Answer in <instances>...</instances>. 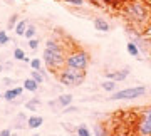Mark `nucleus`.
<instances>
[{
    "label": "nucleus",
    "mask_w": 151,
    "mask_h": 136,
    "mask_svg": "<svg viewBox=\"0 0 151 136\" xmlns=\"http://www.w3.org/2000/svg\"><path fill=\"white\" fill-rule=\"evenodd\" d=\"M134 136H136V135H134Z\"/></svg>",
    "instance_id": "nucleus-35"
},
{
    "label": "nucleus",
    "mask_w": 151,
    "mask_h": 136,
    "mask_svg": "<svg viewBox=\"0 0 151 136\" xmlns=\"http://www.w3.org/2000/svg\"><path fill=\"white\" fill-rule=\"evenodd\" d=\"M30 67H32L34 71H40V69L44 67V60L39 59V57H35V59L30 60Z\"/></svg>",
    "instance_id": "nucleus-21"
},
{
    "label": "nucleus",
    "mask_w": 151,
    "mask_h": 136,
    "mask_svg": "<svg viewBox=\"0 0 151 136\" xmlns=\"http://www.w3.org/2000/svg\"><path fill=\"white\" fill-rule=\"evenodd\" d=\"M72 103V94H59L57 99H55V104L59 106V108H67L69 104Z\"/></svg>",
    "instance_id": "nucleus-11"
},
{
    "label": "nucleus",
    "mask_w": 151,
    "mask_h": 136,
    "mask_svg": "<svg viewBox=\"0 0 151 136\" xmlns=\"http://www.w3.org/2000/svg\"><path fill=\"white\" fill-rule=\"evenodd\" d=\"M101 87H103L106 93H114V91H116V81H113V79H106V81L101 82Z\"/></svg>",
    "instance_id": "nucleus-15"
},
{
    "label": "nucleus",
    "mask_w": 151,
    "mask_h": 136,
    "mask_svg": "<svg viewBox=\"0 0 151 136\" xmlns=\"http://www.w3.org/2000/svg\"><path fill=\"white\" fill-rule=\"evenodd\" d=\"M65 4H69V5H74V7H82L84 5V0H64Z\"/></svg>",
    "instance_id": "nucleus-28"
},
{
    "label": "nucleus",
    "mask_w": 151,
    "mask_h": 136,
    "mask_svg": "<svg viewBox=\"0 0 151 136\" xmlns=\"http://www.w3.org/2000/svg\"><path fill=\"white\" fill-rule=\"evenodd\" d=\"M24 91H25V89H24V86H15V87L7 89V91L2 94V96H4V99H5V101H9V103H14L15 99H19L22 94H24Z\"/></svg>",
    "instance_id": "nucleus-8"
},
{
    "label": "nucleus",
    "mask_w": 151,
    "mask_h": 136,
    "mask_svg": "<svg viewBox=\"0 0 151 136\" xmlns=\"http://www.w3.org/2000/svg\"><path fill=\"white\" fill-rule=\"evenodd\" d=\"M145 86H134V87H126V89H121V91H114L111 93L109 99L111 101H131V99H138L141 96L146 94Z\"/></svg>",
    "instance_id": "nucleus-6"
},
{
    "label": "nucleus",
    "mask_w": 151,
    "mask_h": 136,
    "mask_svg": "<svg viewBox=\"0 0 151 136\" xmlns=\"http://www.w3.org/2000/svg\"><path fill=\"white\" fill-rule=\"evenodd\" d=\"M134 135L136 136H151V104L145 106L138 111L134 124Z\"/></svg>",
    "instance_id": "nucleus-5"
},
{
    "label": "nucleus",
    "mask_w": 151,
    "mask_h": 136,
    "mask_svg": "<svg viewBox=\"0 0 151 136\" xmlns=\"http://www.w3.org/2000/svg\"><path fill=\"white\" fill-rule=\"evenodd\" d=\"M19 20H20V19H19V14H12V15L9 17V24H7V29H9V30H14Z\"/></svg>",
    "instance_id": "nucleus-20"
},
{
    "label": "nucleus",
    "mask_w": 151,
    "mask_h": 136,
    "mask_svg": "<svg viewBox=\"0 0 151 136\" xmlns=\"http://www.w3.org/2000/svg\"><path fill=\"white\" fill-rule=\"evenodd\" d=\"M0 98H2V93H0Z\"/></svg>",
    "instance_id": "nucleus-34"
},
{
    "label": "nucleus",
    "mask_w": 151,
    "mask_h": 136,
    "mask_svg": "<svg viewBox=\"0 0 151 136\" xmlns=\"http://www.w3.org/2000/svg\"><path fill=\"white\" fill-rule=\"evenodd\" d=\"M9 40H10V37H9L7 30H0V45H5V44H9Z\"/></svg>",
    "instance_id": "nucleus-26"
},
{
    "label": "nucleus",
    "mask_w": 151,
    "mask_h": 136,
    "mask_svg": "<svg viewBox=\"0 0 151 136\" xmlns=\"http://www.w3.org/2000/svg\"><path fill=\"white\" fill-rule=\"evenodd\" d=\"M65 54H67V50H65V47L62 45V42H60L59 39L50 37L45 40L42 60L50 72L57 74L65 65Z\"/></svg>",
    "instance_id": "nucleus-1"
},
{
    "label": "nucleus",
    "mask_w": 151,
    "mask_h": 136,
    "mask_svg": "<svg viewBox=\"0 0 151 136\" xmlns=\"http://www.w3.org/2000/svg\"><path fill=\"white\" fill-rule=\"evenodd\" d=\"M17 119H20V121H17V123H15V128L22 130V128H25V126H27V124H24V123H22V121H27L25 113H19V114H17Z\"/></svg>",
    "instance_id": "nucleus-23"
},
{
    "label": "nucleus",
    "mask_w": 151,
    "mask_h": 136,
    "mask_svg": "<svg viewBox=\"0 0 151 136\" xmlns=\"http://www.w3.org/2000/svg\"><path fill=\"white\" fill-rule=\"evenodd\" d=\"M10 136H19V135H10Z\"/></svg>",
    "instance_id": "nucleus-33"
},
{
    "label": "nucleus",
    "mask_w": 151,
    "mask_h": 136,
    "mask_svg": "<svg viewBox=\"0 0 151 136\" xmlns=\"http://www.w3.org/2000/svg\"><path fill=\"white\" fill-rule=\"evenodd\" d=\"M30 77H32L34 81H37L39 84H44V81H45V76H44L42 72L40 71H34V69L30 71Z\"/></svg>",
    "instance_id": "nucleus-19"
},
{
    "label": "nucleus",
    "mask_w": 151,
    "mask_h": 136,
    "mask_svg": "<svg viewBox=\"0 0 151 136\" xmlns=\"http://www.w3.org/2000/svg\"><path fill=\"white\" fill-rule=\"evenodd\" d=\"M129 72H131L129 67H123V69H118V71H106L104 77L106 79H113L116 82H121V81H126V77L129 76Z\"/></svg>",
    "instance_id": "nucleus-7"
},
{
    "label": "nucleus",
    "mask_w": 151,
    "mask_h": 136,
    "mask_svg": "<svg viewBox=\"0 0 151 136\" xmlns=\"http://www.w3.org/2000/svg\"><path fill=\"white\" fill-rule=\"evenodd\" d=\"M94 29L99 30V32H109L111 30V25H109V22L103 17H96L94 19Z\"/></svg>",
    "instance_id": "nucleus-10"
},
{
    "label": "nucleus",
    "mask_w": 151,
    "mask_h": 136,
    "mask_svg": "<svg viewBox=\"0 0 151 136\" xmlns=\"http://www.w3.org/2000/svg\"><path fill=\"white\" fill-rule=\"evenodd\" d=\"M14 59L15 60H24L25 59V52H24L20 47H15V50H14Z\"/></svg>",
    "instance_id": "nucleus-24"
},
{
    "label": "nucleus",
    "mask_w": 151,
    "mask_h": 136,
    "mask_svg": "<svg viewBox=\"0 0 151 136\" xmlns=\"http://www.w3.org/2000/svg\"><path fill=\"white\" fill-rule=\"evenodd\" d=\"M123 15L131 27L143 29L151 20V9L143 0H129L123 9Z\"/></svg>",
    "instance_id": "nucleus-2"
},
{
    "label": "nucleus",
    "mask_w": 151,
    "mask_h": 136,
    "mask_svg": "<svg viewBox=\"0 0 151 136\" xmlns=\"http://www.w3.org/2000/svg\"><path fill=\"white\" fill-rule=\"evenodd\" d=\"M44 124V118L39 114H32L27 118V128L29 130H37V128H40V126Z\"/></svg>",
    "instance_id": "nucleus-9"
},
{
    "label": "nucleus",
    "mask_w": 151,
    "mask_h": 136,
    "mask_svg": "<svg viewBox=\"0 0 151 136\" xmlns=\"http://www.w3.org/2000/svg\"><path fill=\"white\" fill-rule=\"evenodd\" d=\"M57 81L65 87H77L81 86L84 79H86V71H77V69H72V67H67L64 65L57 74Z\"/></svg>",
    "instance_id": "nucleus-3"
},
{
    "label": "nucleus",
    "mask_w": 151,
    "mask_h": 136,
    "mask_svg": "<svg viewBox=\"0 0 151 136\" xmlns=\"http://www.w3.org/2000/svg\"><path fill=\"white\" fill-rule=\"evenodd\" d=\"M12 82L14 81H12L10 77H4V84H5V86H12Z\"/></svg>",
    "instance_id": "nucleus-30"
},
{
    "label": "nucleus",
    "mask_w": 151,
    "mask_h": 136,
    "mask_svg": "<svg viewBox=\"0 0 151 136\" xmlns=\"http://www.w3.org/2000/svg\"><path fill=\"white\" fill-rule=\"evenodd\" d=\"M27 44H29V47H30L32 50H37V49H39V45H40V40H39L37 37H34V39H29Z\"/></svg>",
    "instance_id": "nucleus-25"
},
{
    "label": "nucleus",
    "mask_w": 151,
    "mask_h": 136,
    "mask_svg": "<svg viewBox=\"0 0 151 136\" xmlns=\"http://www.w3.org/2000/svg\"><path fill=\"white\" fill-rule=\"evenodd\" d=\"M79 111V108H76V106H67V108H64L62 109V114H69V113H77Z\"/></svg>",
    "instance_id": "nucleus-27"
},
{
    "label": "nucleus",
    "mask_w": 151,
    "mask_h": 136,
    "mask_svg": "<svg viewBox=\"0 0 151 136\" xmlns=\"http://www.w3.org/2000/svg\"><path fill=\"white\" fill-rule=\"evenodd\" d=\"M10 135H12V130H9V128L0 131V136H10Z\"/></svg>",
    "instance_id": "nucleus-29"
},
{
    "label": "nucleus",
    "mask_w": 151,
    "mask_h": 136,
    "mask_svg": "<svg viewBox=\"0 0 151 136\" xmlns=\"http://www.w3.org/2000/svg\"><path fill=\"white\" fill-rule=\"evenodd\" d=\"M35 35H37V29H35V25H34V24H29L27 29H25L24 37H25V39H34Z\"/></svg>",
    "instance_id": "nucleus-18"
},
{
    "label": "nucleus",
    "mask_w": 151,
    "mask_h": 136,
    "mask_svg": "<svg viewBox=\"0 0 151 136\" xmlns=\"http://www.w3.org/2000/svg\"><path fill=\"white\" fill-rule=\"evenodd\" d=\"M76 135L77 136H92V131L89 130L86 124H79L76 128Z\"/></svg>",
    "instance_id": "nucleus-17"
},
{
    "label": "nucleus",
    "mask_w": 151,
    "mask_h": 136,
    "mask_svg": "<svg viewBox=\"0 0 151 136\" xmlns=\"http://www.w3.org/2000/svg\"><path fill=\"white\" fill-rule=\"evenodd\" d=\"M126 50H128V54L133 55V57H139V54H141L139 47H138V45L133 42V40H129V42L126 44Z\"/></svg>",
    "instance_id": "nucleus-14"
},
{
    "label": "nucleus",
    "mask_w": 151,
    "mask_h": 136,
    "mask_svg": "<svg viewBox=\"0 0 151 136\" xmlns=\"http://www.w3.org/2000/svg\"><path fill=\"white\" fill-rule=\"evenodd\" d=\"M27 25H29V20H27V19H20V20L17 22L15 29H14V30H15V35H19V37H24Z\"/></svg>",
    "instance_id": "nucleus-12"
},
{
    "label": "nucleus",
    "mask_w": 151,
    "mask_h": 136,
    "mask_svg": "<svg viewBox=\"0 0 151 136\" xmlns=\"http://www.w3.org/2000/svg\"><path fill=\"white\" fill-rule=\"evenodd\" d=\"M89 62H91V55L84 49H72L67 50L65 54V65L77 71H86L89 67Z\"/></svg>",
    "instance_id": "nucleus-4"
},
{
    "label": "nucleus",
    "mask_w": 151,
    "mask_h": 136,
    "mask_svg": "<svg viewBox=\"0 0 151 136\" xmlns=\"http://www.w3.org/2000/svg\"><path fill=\"white\" fill-rule=\"evenodd\" d=\"M39 84L37 81H34L32 77H27L25 81H24V89L25 91H30V93H37V89H39Z\"/></svg>",
    "instance_id": "nucleus-13"
},
{
    "label": "nucleus",
    "mask_w": 151,
    "mask_h": 136,
    "mask_svg": "<svg viewBox=\"0 0 151 136\" xmlns=\"http://www.w3.org/2000/svg\"><path fill=\"white\" fill-rule=\"evenodd\" d=\"M32 136H40V135H32Z\"/></svg>",
    "instance_id": "nucleus-32"
},
{
    "label": "nucleus",
    "mask_w": 151,
    "mask_h": 136,
    "mask_svg": "<svg viewBox=\"0 0 151 136\" xmlns=\"http://www.w3.org/2000/svg\"><path fill=\"white\" fill-rule=\"evenodd\" d=\"M39 106H40V99L39 98H32V99H29L27 103H25V109H29V111H37Z\"/></svg>",
    "instance_id": "nucleus-16"
},
{
    "label": "nucleus",
    "mask_w": 151,
    "mask_h": 136,
    "mask_svg": "<svg viewBox=\"0 0 151 136\" xmlns=\"http://www.w3.org/2000/svg\"><path fill=\"white\" fill-rule=\"evenodd\" d=\"M92 135H94V136H106V131H104V128H103L101 123H96V124H94Z\"/></svg>",
    "instance_id": "nucleus-22"
},
{
    "label": "nucleus",
    "mask_w": 151,
    "mask_h": 136,
    "mask_svg": "<svg viewBox=\"0 0 151 136\" xmlns=\"http://www.w3.org/2000/svg\"><path fill=\"white\" fill-rule=\"evenodd\" d=\"M2 71H4V65L0 64V72H2Z\"/></svg>",
    "instance_id": "nucleus-31"
}]
</instances>
